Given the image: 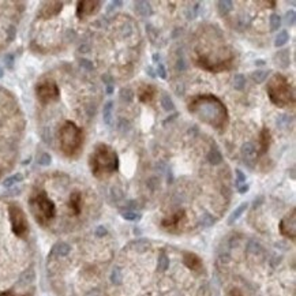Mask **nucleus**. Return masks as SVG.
<instances>
[{
  "label": "nucleus",
  "instance_id": "f257e3e1",
  "mask_svg": "<svg viewBox=\"0 0 296 296\" xmlns=\"http://www.w3.org/2000/svg\"><path fill=\"white\" fill-rule=\"evenodd\" d=\"M188 111L204 123L218 131L225 130L228 125V111L225 105L213 94H198L188 103Z\"/></svg>",
  "mask_w": 296,
  "mask_h": 296
},
{
  "label": "nucleus",
  "instance_id": "f03ea898",
  "mask_svg": "<svg viewBox=\"0 0 296 296\" xmlns=\"http://www.w3.org/2000/svg\"><path fill=\"white\" fill-rule=\"evenodd\" d=\"M89 166L93 176L97 179H105L118 171L119 157L111 146L105 143H98L89 157Z\"/></svg>",
  "mask_w": 296,
  "mask_h": 296
},
{
  "label": "nucleus",
  "instance_id": "7ed1b4c3",
  "mask_svg": "<svg viewBox=\"0 0 296 296\" xmlns=\"http://www.w3.org/2000/svg\"><path fill=\"white\" fill-rule=\"evenodd\" d=\"M59 145L62 153L69 159H77L84 146V131L74 122H64L59 130Z\"/></svg>",
  "mask_w": 296,
  "mask_h": 296
},
{
  "label": "nucleus",
  "instance_id": "20e7f679",
  "mask_svg": "<svg viewBox=\"0 0 296 296\" xmlns=\"http://www.w3.org/2000/svg\"><path fill=\"white\" fill-rule=\"evenodd\" d=\"M269 100L280 108L295 105V90L284 75H273L266 86Z\"/></svg>",
  "mask_w": 296,
  "mask_h": 296
},
{
  "label": "nucleus",
  "instance_id": "39448f33",
  "mask_svg": "<svg viewBox=\"0 0 296 296\" xmlns=\"http://www.w3.org/2000/svg\"><path fill=\"white\" fill-rule=\"evenodd\" d=\"M29 206H30V211L35 216L36 221L39 222L41 227L49 225V222L53 220V217L56 214V206L49 200V197L46 195L44 190H39L30 197Z\"/></svg>",
  "mask_w": 296,
  "mask_h": 296
},
{
  "label": "nucleus",
  "instance_id": "423d86ee",
  "mask_svg": "<svg viewBox=\"0 0 296 296\" xmlns=\"http://www.w3.org/2000/svg\"><path fill=\"white\" fill-rule=\"evenodd\" d=\"M235 56L227 57V59H211L206 55H198L195 56V64L200 69L209 71V73H224V71H229L234 67Z\"/></svg>",
  "mask_w": 296,
  "mask_h": 296
},
{
  "label": "nucleus",
  "instance_id": "0eeeda50",
  "mask_svg": "<svg viewBox=\"0 0 296 296\" xmlns=\"http://www.w3.org/2000/svg\"><path fill=\"white\" fill-rule=\"evenodd\" d=\"M8 216H10V222H11V229L14 235L18 238H22V239L26 238L29 234V222L25 211L17 204H11L8 206Z\"/></svg>",
  "mask_w": 296,
  "mask_h": 296
},
{
  "label": "nucleus",
  "instance_id": "6e6552de",
  "mask_svg": "<svg viewBox=\"0 0 296 296\" xmlns=\"http://www.w3.org/2000/svg\"><path fill=\"white\" fill-rule=\"evenodd\" d=\"M59 96H60V90H59V86L53 80L46 78V80L40 81L36 85V97L42 105L55 103Z\"/></svg>",
  "mask_w": 296,
  "mask_h": 296
},
{
  "label": "nucleus",
  "instance_id": "1a4fd4ad",
  "mask_svg": "<svg viewBox=\"0 0 296 296\" xmlns=\"http://www.w3.org/2000/svg\"><path fill=\"white\" fill-rule=\"evenodd\" d=\"M187 224V214L184 209H179L175 213H172L166 218H163L161 221V227L167 229L168 232H173V234H179L183 228Z\"/></svg>",
  "mask_w": 296,
  "mask_h": 296
},
{
  "label": "nucleus",
  "instance_id": "9d476101",
  "mask_svg": "<svg viewBox=\"0 0 296 296\" xmlns=\"http://www.w3.org/2000/svg\"><path fill=\"white\" fill-rule=\"evenodd\" d=\"M295 213H296L295 209H292V211L288 213V214L281 220V222H280V232H281V235L291 240H295V231H296Z\"/></svg>",
  "mask_w": 296,
  "mask_h": 296
},
{
  "label": "nucleus",
  "instance_id": "9b49d317",
  "mask_svg": "<svg viewBox=\"0 0 296 296\" xmlns=\"http://www.w3.org/2000/svg\"><path fill=\"white\" fill-rule=\"evenodd\" d=\"M100 7H101V1H78L77 4V17L80 19H85V18L94 15L97 12L100 11Z\"/></svg>",
  "mask_w": 296,
  "mask_h": 296
},
{
  "label": "nucleus",
  "instance_id": "f8f14e48",
  "mask_svg": "<svg viewBox=\"0 0 296 296\" xmlns=\"http://www.w3.org/2000/svg\"><path fill=\"white\" fill-rule=\"evenodd\" d=\"M63 3L62 1H46L41 7L39 17L42 19H49V18L56 17L59 12L62 11Z\"/></svg>",
  "mask_w": 296,
  "mask_h": 296
},
{
  "label": "nucleus",
  "instance_id": "ddd939ff",
  "mask_svg": "<svg viewBox=\"0 0 296 296\" xmlns=\"http://www.w3.org/2000/svg\"><path fill=\"white\" fill-rule=\"evenodd\" d=\"M183 263L187 266L190 270L195 273H202L204 272V263L202 259L194 253H183Z\"/></svg>",
  "mask_w": 296,
  "mask_h": 296
},
{
  "label": "nucleus",
  "instance_id": "4468645a",
  "mask_svg": "<svg viewBox=\"0 0 296 296\" xmlns=\"http://www.w3.org/2000/svg\"><path fill=\"white\" fill-rule=\"evenodd\" d=\"M157 94V89L153 85H143L138 90V98L143 104H152Z\"/></svg>",
  "mask_w": 296,
  "mask_h": 296
},
{
  "label": "nucleus",
  "instance_id": "2eb2a0df",
  "mask_svg": "<svg viewBox=\"0 0 296 296\" xmlns=\"http://www.w3.org/2000/svg\"><path fill=\"white\" fill-rule=\"evenodd\" d=\"M82 204H84L82 194H81L80 191L71 193L69 200V209L70 211L73 213V216H80L81 211H82Z\"/></svg>",
  "mask_w": 296,
  "mask_h": 296
},
{
  "label": "nucleus",
  "instance_id": "dca6fc26",
  "mask_svg": "<svg viewBox=\"0 0 296 296\" xmlns=\"http://www.w3.org/2000/svg\"><path fill=\"white\" fill-rule=\"evenodd\" d=\"M270 143H272V135H270V131L265 127V128H262L261 134H259V150L256 154L262 156L266 153L270 148Z\"/></svg>",
  "mask_w": 296,
  "mask_h": 296
},
{
  "label": "nucleus",
  "instance_id": "f3484780",
  "mask_svg": "<svg viewBox=\"0 0 296 296\" xmlns=\"http://www.w3.org/2000/svg\"><path fill=\"white\" fill-rule=\"evenodd\" d=\"M53 253H56L57 255H67L70 253V246L66 245V243H59L57 246H55V249H53Z\"/></svg>",
  "mask_w": 296,
  "mask_h": 296
},
{
  "label": "nucleus",
  "instance_id": "a211bd4d",
  "mask_svg": "<svg viewBox=\"0 0 296 296\" xmlns=\"http://www.w3.org/2000/svg\"><path fill=\"white\" fill-rule=\"evenodd\" d=\"M246 209H247V204H242V205H240L239 208H238V209H236V211L232 213V216H231V218H229L228 224H232L234 221H236V220H238V218L240 217V214H242V213H243Z\"/></svg>",
  "mask_w": 296,
  "mask_h": 296
},
{
  "label": "nucleus",
  "instance_id": "6ab92c4d",
  "mask_svg": "<svg viewBox=\"0 0 296 296\" xmlns=\"http://www.w3.org/2000/svg\"><path fill=\"white\" fill-rule=\"evenodd\" d=\"M22 179H23L22 175H21V173H17V175H14V176L6 179V182L3 183V184H4V187H11L12 184H15V183L21 182Z\"/></svg>",
  "mask_w": 296,
  "mask_h": 296
},
{
  "label": "nucleus",
  "instance_id": "aec40b11",
  "mask_svg": "<svg viewBox=\"0 0 296 296\" xmlns=\"http://www.w3.org/2000/svg\"><path fill=\"white\" fill-rule=\"evenodd\" d=\"M169 266V259L167 258L166 254H161L159 258V269L160 270H166Z\"/></svg>",
  "mask_w": 296,
  "mask_h": 296
},
{
  "label": "nucleus",
  "instance_id": "412c9836",
  "mask_svg": "<svg viewBox=\"0 0 296 296\" xmlns=\"http://www.w3.org/2000/svg\"><path fill=\"white\" fill-rule=\"evenodd\" d=\"M280 26H281V18L279 15H272V18H270V28H272V30H277V29H280Z\"/></svg>",
  "mask_w": 296,
  "mask_h": 296
},
{
  "label": "nucleus",
  "instance_id": "4be33fe9",
  "mask_svg": "<svg viewBox=\"0 0 296 296\" xmlns=\"http://www.w3.org/2000/svg\"><path fill=\"white\" fill-rule=\"evenodd\" d=\"M287 41H288V33H287V32H280L279 37H277V40H276V46L284 45Z\"/></svg>",
  "mask_w": 296,
  "mask_h": 296
},
{
  "label": "nucleus",
  "instance_id": "5701e85b",
  "mask_svg": "<svg viewBox=\"0 0 296 296\" xmlns=\"http://www.w3.org/2000/svg\"><path fill=\"white\" fill-rule=\"evenodd\" d=\"M111 111H112V103H108L104 108V120H105V123L111 122Z\"/></svg>",
  "mask_w": 296,
  "mask_h": 296
},
{
  "label": "nucleus",
  "instance_id": "b1692460",
  "mask_svg": "<svg viewBox=\"0 0 296 296\" xmlns=\"http://www.w3.org/2000/svg\"><path fill=\"white\" fill-rule=\"evenodd\" d=\"M39 163H40L41 166H49L51 164V156L49 154H41V157L39 159Z\"/></svg>",
  "mask_w": 296,
  "mask_h": 296
},
{
  "label": "nucleus",
  "instance_id": "393cba45",
  "mask_svg": "<svg viewBox=\"0 0 296 296\" xmlns=\"http://www.w3.org/2000/svg\"><path fill=\"white\" fill-rule=\"evenodd\" d=\"M266 73L265 71H256V73H254L253 74V80L256 81V82H262V81L266 78Z\"/></svg>",
  "mask_w": 296,
  "mask_h": 296
},
{
  "label": "nucleus",
  "instance_id": "a878e982",
  "mask_svg": "<svg viewBox=\"0 0 296 296\" xmlns=\"http://www.w3.org/2000/svg\"><path fill=\"white\" fill-rule=\"evenodd\" d=\"M235 87L236 89H242L243 86H245V78H243V75H236L235 77Z\"/></svg>",
  "mask_w": 296,
  "mask_h": 296
},
{
  "label": "nucleus",
  "instance_id": "bb28decb",
  "mask_svg": "<svg viewBox=\"0 0 296 296\" xmlns=\"http://www.w3.org/2000/svg\"><path fill=\"white\" fill-rule=\"evenodd\" d=\"M163 104H164V108L166 109H173V104H172L171 98H168V96H164Z\"/></svg>",
  "mask_w": 296,
  "mask_h": 296
},
{
  "label": "nucleus",
  "instance_id": "cd10ccee",
  "mask_svg": "<svg viewBox=\"0 0 296 296\" xmlns=\"http://www.w3.org/2000/svg\"><path fill=\"white\" fill-rule=\"evenodd\" d=\"M123 216H125V218H127V220H138V218H139V214H135V213H130V211L125 213Z\"/></svg>",
  "mask_w": 296,
  "mask_h": 296
},
{
  "label": "nucleus",
  "instance_id": "c85d7f7f",
  "mask_svg": "<svg viewBox=\"0 0 296 296\" xmlns=\"http://www.w3.org/2000/svg\"><path fill=\"white\" fill-rule=\"evenodd\" d=\"M236 175H238V186H239L240 183H243L245 184L246 183V176L242 173V171H239V169H236Z\"/></svg>",
  "mask_w": 296,
  "mask_h": 296
},
{
  "label": "nucleus",
  "instance_id": "c756f323",
  "mask_svg": "<svg viewBox=\"0 0 296 296\" xmlns=\"http://www.w3.org/2000/svg\"><path fill=\"white\" fill-rule=\"evenodd\" d=\"M97 236H104V235H107V229L104 227H98L96 231Z\"/></svg>",
  "mask_w": 296,
  "mask_h": 296
},
{
  "label": "nucleus",
  "instance_id": "7c9ffc66",
  "mask_svg": "<svg viewBox=\"0 0 296 296\" xmlns=\"http://www.w3.org/2000/svg\"><path fill=\"white\" fill-rule=\"evenodd\" d=\"M112 280H114V283H120L119 270H115L114 273H112Z\"/></svg>",
  "mask_w": 296,
  "mask_h": 296
},
{
  "label": "nucleus",
  "instance_id": "2f4dec72",
  "mask_svg": "<svg viewBox=\"0 0 296 296\" xmlns=\"http://www.w3.org/2000/svg\"><path fill=\"white\" fill-rule=\"evenodd\" d=\"M159 74L161 78H166V70H164V67H163V64H159Z\"/></svg>",
  "mask_w": 296,
  "mask_h": 296
},
{
  "label": "nucleus",
  "instance_id": "473e14b6",
  "mask_svg": "<svg viewBox=\"0 0 296 296\" xmlns=\"http://www.w3.org/2000/svg\"><path fill=\"white\" fill-rule=\"evenodd\" d=\"M228 296H243V294L239 290H232L228 294Z\"/></svg>",
  "mask_w": 296,
  "mask_h": 296
},
{
  "label": "nucleus",
  "instance_id": "72a5a7b5",
  "mask_svg": "<svg viewBox=\"0 0 296 296\" xmlns=\"http://www.w3.org/2000/svg\"><path fill=\"white\" fill-rule=\"evenodd\" d=\"M0 296H18V295L12 294L11 291H4V292H1V294H0ZM22 296H30V295H22Z\"/></svg>",
  "mask_w": 296,
  "mask_h": 296
},
{
  "label": "nucleus",
  "instance_id": "f704fd0d",
  "mask_svg": "<svg viewBox=\"0 0 296 296\" xmlns=\"http://www.w3.org/2000/svg\"><path fill=\"white\" fill-rule=\"evenodd\" d=\"M238 187H239V191H240V193H242V194H245L246 191H247V190H249V186H247V184H246V183H245V184H243V186H238Z\"/></svg>",
  "mask_w": 296,
  "mask_h": 296
},
{
  "label": "nucleus",
  "instance_id": "c9c22d12",
  "mask_svg": "<svg viewBox=\"0 0 296 296\" xmlns=\"http://www.w3.org/2000/svg\"><path fill=\"white\" fill-rule=\"evenodd\" d=\"M81 64H82V66H85L86 69H93L90 63H87V60H81Z\"/></svg>",
  "mask_w": 296,
  "mask_h": 296
},
{
  "label": "nucleus",
  "instance_id": "e433bc0d",
  "mask_svg": "<svg viewBox=\"0 0 296 296\" xmlns=\"http://www.w3.org/2000/svg\"><path fill=\"white\" fill-rule=\"evenodd\" d=\"M6 60H7V67H10L11 69L12 67V56H7L6 57Z\"/></svg>",
  "mask_w": 296,
  "mask_h": 296
},
{
  "label": "nucleus",
  "instance_id": "4c0bfd02",
  "mask_svg": "<svg viewBox=\"0 0 296 296\" xmlns=\"http://www.w3.org/2000/svg\"><path fill=\"white\" fill-rule=\"evenodd\" d=\"M1 77H3V71L0 70V78H1Z\"/></svg>",
  "mask_w": 296,
  "mask_h": 296
}]
</instances>
